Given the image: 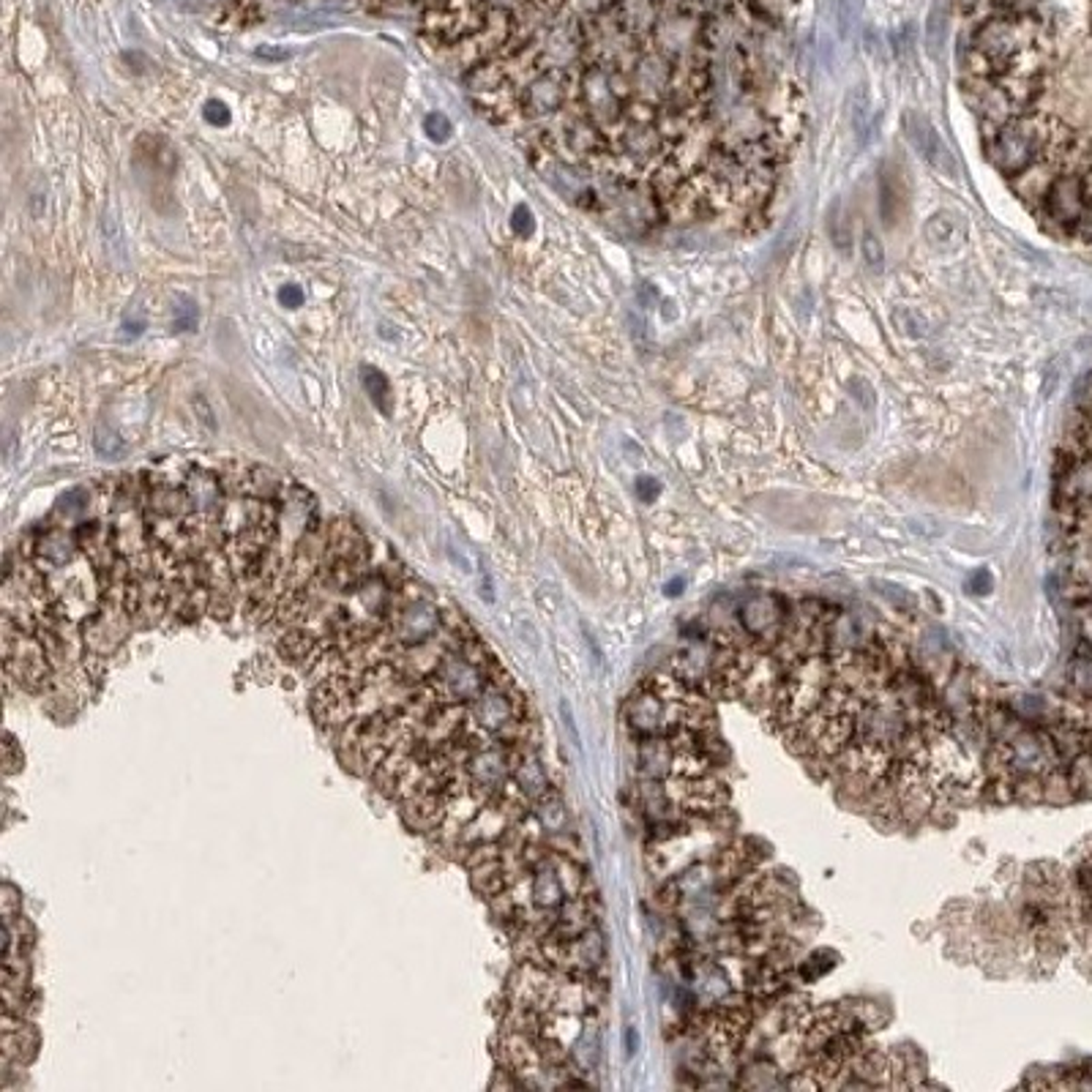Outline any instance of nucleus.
<instances>
[{
  "label": "nucleus",
  "instance_id": "7",
  "mask_svg": "<svg viewBox=\"0 0 1092 1092\" xmlns=\"http://www.w3.org/2000/svg\"><path fill=\"white\" fill-rule=\"evenodd\" d=\"M448 814L445 803L434 790H416L410 795L405 809L407 825L419 827V830H434L440 827L442 817Z\"/></svg>",
  "mask_w": 1092,
  "mask_h": 1092
},
{
  "label": "nucleus",
  "instance_id": "5",
  "mask_svg": "<svg viewBox=\"0 0 1092 1092\" xmlns=\"http://www.w3.org/2000/svg\"><path fill=\"white\" fill-rule=\"evenodd\" d=\"M674 745L669 738L653 735L640 745V770L648 781H663L672 776Z\"/></svg>",
  "mask_w": 1092,
  "mask_h": 1092
},
{
  "label": "nucleus",
  "instance_id": "6",
  "mask_svg": "<svg viewBox=\"0 0 1092 1092\" xmlns=\"http://www.w3.org/2000/svg\"><path fill=\"white\" fill-rule=\"evenodd\" d=\"M437 628V612L424 601L405 606L396 617V640L405 642H424L429 640Z\"/></svg>",
  "mask_w": 1092,
  "mask_h": 1092
},
{
  "label": "nucleus",
  "instance_id": "15",
  "mask_svg": "<svg viewBox=\"0 0 1092 1092\" xmlns=\"http://www.w3.org/2000/svg\"><path fill=\"white\" fill-rule=\"evenodd\" d=\"M279 298L284 306H290V309H298L303 303V292L301 287H295V284H284L279 290Z\"/></svg>",
  "mask_w": 1092,
  "mask_h": 1092
},
{
  "label": "nucleus",
  "instance_id": "3",
  "mask_svg": "<svg viewBox=\"0 0 1092 1092\" xmlns=\"http://www.w3.org/2000/svg\"><path fill=\"white\" fill-rule=\"evenodd\" d=\"M904 120H906V137H909L912 145L918 148L920 156H923L931 167L942 170V173H953V167H956V164H953L951 153H948V148L942 145L940 134L931 128L929 120L912 116V113H906Z\"/></svg>",
  "mask_w": 1092,
  "mask_h": 1092
},
{
  "label": "nucleus",
  "instance_id": "12",
  "mask_svg": "<svg viewBox=\"0 0 1092 1092\" xmlns=\"http://www.w3.org/2000/svg\"><path fill=\"white\" fill-rule=\"evenodd\" d=\"M202 116H205V120L213 123V126H227V123H230V117H233L230 116V110H227V105H224V102H216V99L205 105Z\"/></svg>",
  "mask_w": 1092,
  "mask_h": 1092
},
{
  "label": "nucleus",
  "instance_id": "4",
  "mask_svg": "<svg viewBox=\"0 0 1092 1092\" xmlns=\"http://www.w3.org/2000/svg\"><path fill=\"white\" fill-rule=\"evenodd\" d=\"M39 1049V1035L31 1024L23 1019L14 1024V1013H3V1059L25 1065L36 1057Z\"/></svg>",
  "mask_w": 1092,
  "mask_h": 1092
},
{
  "label": "nucleus",
  "instance_id": "9",
  "mask_svg": "<svg viewBox=\"0 0 1092 1092\" xmlns=\"http://www.w3.org/2000/svg\"><path fill=\"white\" fill-rule=\"evenodd\" d=\"M279 653L284 662L303 663L314 653V640L303 631H290L284 634V640H279Z\"/></svg>",
  "mask_w": 1092,
  "mask_h": 1092
},
{
  "label": "nucleus",
  "instance_id": "2",
  "mask_svg": "<svg viewBox=\"0 0 1092 1092\" xmlns=\"http://www.w3.org/2000/svg\"><path fill=\"white\" fill-rule=\"evenodd\" d=\"M484 688V680H481V669H476V663L470 659H445L437 669V680H434V691L437 697H442L445 702H462V699H478Z\"/></svg>",
  "mask_w": 1092,
  "mask_h": 1092
},
{
  "label": "nucleus",
  "instance_id": "14",
  "mask_svg": "<svg viewBox=\"0 0 1092 1092\" xmlns=\"http://www.w3.org/2000/svg\"><path fill=\"white\" fill-rule=\"evenodd\" d=\"M3 762H6V773L12 776V773H17L20 767H23V754L17 756L14 754V741L12 738H6V743H3Z\"/></svg>",
  "mask_w": 1092,
  "mask_h": 1092
},
{
  "label": "nucleus",
  "instance_id": "13",
  "mask_svg": "<svg viewBox=\"0 0 1092 1092\" xmlns=\"http://www.w3.org/2000/svg\"><path fill=\"white\" fill-rule=\"evenodd\" d=\"M511 227H513V233H519V235H530V233H533V227H535V221H533V213H530V210L524 208V205H519V208L513 210V216H511Z\"/></svg>",
  "mask_w": 1092,
  "mask_h": 1092
},
{
  "label": "nucleus",
  "instance_id": "1",
  "mask_svg": "<svg viewBox=\"0 0 1092 1092\" xmlns=\"http://www.w3.org/2000/svg\"><path fill=\"white\" fill-rule=\"evenodd\" d=\"M355 691H358V683L350 680L348 674H331L312 697V713L317 724L328 730L350 724L352 708H355Z\"/></svg>",
  "mask_w": 1092,
  "mask_h": 1092
},
{
  "label": "nucleus",
  "instance_id": "10",
  "mask_svg": "<svg viewBox=\"0 0 1092 1092\" xmlns=\"http://www.w3.org/2000/svg\"><path fill=\"white\" fill-rule=\"evenodd\" d=\"M424 131H427V137H429L431 142L442 145V142L451 140L453 126H451V120L442 116V113H429L427 120H424Z\"/></svg>",
  "mask_w": 1092,
  "mask_h": 1092
},
{
  "label": "nucleus",
  "instance_id": "11",
  "mask_svg": "<svg viewBox=\"0 0 1092 1092\" xmlns=\"http://www.w3.org/2000/svg\"><path fill=\"white\" fill-rule=\"evenodd\" d=\"M195 328H197V306L189 298H181L175 303V331H195Z\"/></svg>",
  "mask_w": 1092,
  "mask_h": 1092
},
{
  "label": "nucleus",
  "instance_id": "8",
  "mask_svg": "<svg viewBox=\"0 0 1092 1092\" xmlns=\"http://www.w3.org/2000/svg\"><path fill=\"white\" fill-rule=\"evenodd\" d=\"M360 380H363V388H366V394L372 396V402L377 407H380V413H391V407H394V402H391V385H388V377H385L380 369H374V366H363L360 369Z\"/></svg>",
  "mask_w": 1092,
  "mask_h": 1092
}]
</instances>
